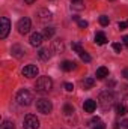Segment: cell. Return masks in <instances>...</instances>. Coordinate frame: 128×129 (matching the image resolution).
I'll return each instance as SVG.
<instances>
[{
    "instance_id": "1",
    "label": "cell",
    "mask_w": 128,
    "mask_h": 129,
    "mask_svg": "<svg viewBox=\"0 0 128 129\" xmlns=\"http://www.w3.org/2000/svg\"><path fill=\"white\" fill-rule=\"evenodd\" d=\"M113 102H115V96H113V93H112V92L104 90V92H101V93H99L98 104H99V107H101L104 111L110 110V107L113 105Z\"/></svg>"
},
{
    "instance_id": "2",
    "label": "cell",
    "mask_w": 128,
    "mask_h": 129,
    "mask_svg": "<svg viewBox=\"0 0 128 129\" xmlns=\"http://www.w3.org/2000/svg\"><path fill=\"white\" fill-rule=\"evenodd\" d=\"M53 87V81L50 77H39L36 80V84H35V89L38 93H48Z\"/></svg>"
},
{
    "instance_id": "3",
    "label": "cell",
    "mask_w": 128,
    "mask_h": 129,
    "mask_svg": "<svg viewBox=\"0 0 128 129\" xmlns=\"http://www.w3.org/2000/svg\"><path fill=\"white\" fill-rule=\"evenodd\" d=\"M15 101H17L18 105H21V107H29V105L32 104V101H33V96L27 89H21V90L17 93Z\"/></svg>"
},
{
    "instance_id": "4",
    "label": "cell",
    "mask_w": 128,
    "mask_h": 129,
    "mask_svg": "<svg viewBox=\"0 0 128 129\" xmlns=\"http://www.w3.org/2000/svg\"><path fill=\"white\" fill-rule=\"evenodd\" d=\"M36 110H38L39 113H42V114H50L51 110H53V104H51V101H48V99H45V98L38 99V101H36Z\"/></svg>"
},
{
    "instance_id": "5",
    "label": "cell",
    "mask_w": 128,
    "mask_h": 129,
    "mask_svg": "<svg viewBox=\"0 0 128 129\" xmlns=\"http://www.w3.org/2000/svg\"><path fill=\"white\" fill-rule=\"evenodd\" d=\"M23 126H24V129H38L39 128V120H38L36 116H33V114H27V116L24 117Z\"/></svg>"
},
{
    "instance_id": "6",
    "label": "cell",
    "mask_w": 128,
    "mask_h": 129,
    "mask_svg": "<svg viewBox=\"0 0 128 129\" xmlns=\"http://www.w3.org/2000/svg\"><path fill=\"white\" fill-rule=\"evenodd\" d=\"M30 27H32V23H30V18H27V17H24V18H21V20H18V24H17V29H18V32L21 33V35H26V33H29V30H30Z\"/></svg>"
},
{
    "instance_id": "7",
    "label": "cell",
    "mask_w": 128,
    "mask_h": 129,
    "mask_svg": "<svg viewBox=\"0 0 128 129\" xmlns=\"http://www.w3.org/2000/svg\"><path fill=\"white\" fill-rule=\"evenodd\" d=\"M11 30V21L8 17H2L0 18V38L5 39L8 36V33Z\"/></svg>"
},
{
    "instance_id": "8",
    "label": "cell",
    "mask_w": 128,
    "mask_h": 129,
    "mask_svg": "<svg viewBox=\"0 0 128 129\" xmlns=\"http://www.w3.org/2000/svg\"><path fill=\"white\" fill-rule=\"evenodd\" d=\"M38 72H39V69H38V66H35V64H27V66L23 68V75L27 77V78H35V77H38Z\"/></svg>"
},
{
    "instance_id": "9",
    "label": "cell",
    "mask_w": 128,
    "mask_h": 129,
    "mask_svg": "<svg viewBox=\"0 0 128 129\" xmlns=\"http://www.w3.org/2000/svg\"><path fill=\"white\" fill-rule=\"evenodd\" d=\"M83 110H84V113H94L96 110V102L94 99H88V101H84V104H83Z\"/></svg>"
},
{
    "instance_id": "10",
    "label": "cell",
    "mask_w": 128,
    "mask_h": 129,
    "mask_svg": "<svg viewBox=\"0 0 128 129\" xmlns=\"http://www.w3.org/2000/svg\"><path fill=\"white\" fill-rule=\"evenodd\" d=\"M38 17H39V21H42V23L50 21V20L53 18L51 12H50V11H47V9H39V11H38Z\"/></svg>"
},
{
    "instance_id": "11",
    "label": "cell",
    "mask_w": 128,
    "mask_h": 129,
    "mask_svg": "<svg viewBox=\"0 0 128 129\" xmlns=\"http://www.w3.org/2000/svg\"><path fill=\"white\" fill-rule=\"evenodd\" d=\"M42 41H44V35H41V33H33L30 36V45L32 47H39L42 44Z\"/></svg>"
},
{
    "instance_id": "12",
    "label": "cell",
    "mask_w": 128,
    "mask_h": 129,
    "mask_svg": "<svg viewBox=\"0 0 128 129\" xmlns=\"http://www.w3.org/2000/svg\"><path fill=\"white\" fill-rule=\"evenodd\" d=\"M38 57H39V60L47 62V60H50L51 53H50V50H48V48H41V50L38 51Z\"/></svg>"
},
{
    "instance_id": "13",
    "label": "cell",
    "mask_w": 128,
    "mask_h": 129,
    "mask_svg": "<svg viewBox=\"0 0 128 129\" xmlns=\"http://www.w3.org/2000/svg\"><path fill=\"white\" fill-rule=\"evenodd\" d=\"M53 50L56 53H63L65 51V44L62 39H54L53 41Z\"/></svg>"
},
{
    "instance_id": "14",
    "label": "cell",
    "mask_w": 128,
    "mask_h": 129,
    "mask_svg": "<svg viewBox=\"0 0 128 129\" xmlns=\"http://www.w3.org/2000/svg\"><path fill=\"white\" fill-rule=\"evenodd\" d=\"M24 54H26V51H24L23 47H20V45H14L12 47V56H15L17 59H21Z\"/></svg>"
},
{
    "instance_id": "15",
    "label": "cell",
    "mask_w": 128,
    "mask_h": 129,
    "mask_svg": "<svg viewBox=\"0 0 128 129\" xmlns=\"http://www.w3.org/2000/svg\"><path fill=\"white\" fill-rule=\"evenodd\" d=\"M75 62H71V60H65V62H62V64H60V68L63 69L65 72H69V71H72V69H75Z\"/></svg>"
},
{
    "instance_id": "16",
    "label": "cell",
    "mask_w": 128,
    "mask_h": 129,
    "mask_svg": "<svg viewBox=\"0 0 128 129\" xmlns=\"http://www.w3.org/2000/svg\"><path fill=\"white\" fill-rule=\"evenodd\" d=\"M105 77H109V69H107L105 66H99V68L96 69V78L102 80V78H105Z\"/></svg>"
},
{
    "instance_id": "17",
    "label": "cell",
    "mask_w": 128,
    "mask_h": 129,
    "mask_svg": "<svg viewBox=\"0 0 128 129\" xmlns=\"http://www.w3.org/2000/svg\"><path fill=\"white\" fill-rule=\"evenodd\" d=\"M95 42L98 44V45H104V44L107 42V36H105L102 32H98L95 35Z\"/></svg>"
},
{
    "instance_id": "18",
    "label": "cell",
    "mask_w": 128,
    "mask_h": 129,
    "mask_svg": "<svg viewBox=\"0 0 128 129\" xmlns=\"http://www.w3.org/2000/svg\"><path fill=\"white\" fill-rule=\"evenodd\" d=\"M95 86V78H86L84 81H83V87H84V90H91L92 87Z\"/></svg>"
},
{
    "instance_id": "19",
    "label": "cell",
    "mask_w": 128,
    "mask_h": 129,
    "mask_svg": "<svg viewBox=\"0 0 128 129\" xmlns=\"http://www.w3.org/2000/svg\"><path fill=\"white\" fill-rule=\"evenodd\" d=\"M127 107H125V104H118L116 105V114L118 116H125L127 114Z\"/></svg>"
},
{
    "instance_id": "20",
    "label": "cell",
    "mask_w": 128,
    "mask_h": 129,
    "mask_svg": "<svg viewBox=\"0 0 128 129\" xmlns=\"http://www.w3.org/2000/svg\"><path fill=\"white\" fill-rule=\"evenodd\" d=\"M71 47H72V50H74V51H75V53H77V54H81V53H83V51H84V50H83V47H81V44H80V42H72V44H71Z\"/></svg>"
},
{
    "instance_id": "21",
    "label": "cell",
    "mask_w": 128,
    "mask_h": 129,
    "mask_svg": "<svg viewBox=\"0 0 128 129\" xmlns=\"http://www.w3.org/2000/svg\"><path fill=\"white\" fill-rule=\"evenodd\" d=\"M63 114L65 116H71V114H74V107H72L71 104H65L63 105Z\"/></svg>"
},
{
    "instance_id": "22",
    "label": "cell",
    "mask_w": 128,
    "mask_h": 129,
    "mask_svg": "<svg viewBox=\"0 0 128 129\" xmlns=\"http://www.w3.org/2000/svg\"><path fill=\"white\" fill-rule=\"evenodd\" d=\"M54 32H56L54 27H45V29H44V38H48V39L53 38V36H54Z\"/></svg>"
},
{
    "instance_id": "23",
    "label": "cell",
    "mask_w": 128,
    "mask_h": 129,
    "mask_svg": "<svg viewBox=\"0 0 128 129\" xmlns=\"http://www.w3.org/2000/svg\"><path fill=\"white\" fill-rule=\"evenodd\" d=\"M0 129H15V125H14L12 122H9V120H5V122L2 123Z\"/></svg>"
},
{
    "instance_id": "24",
    "label": "cell",
    "mask_w": 128,
    "mask_h": 129,
    "mask_svg": "<svg viewBox=\"0 0 128 129\" xmlns=\"http://www.w3.org/2000/svg\"><path fill=\"white\" fill-rule=\"evenodd\" d=\"M109 23H110V20H109V17H105V15H101V17H99V24H101L102 27H105V26H109Z\"/></svg>"
},
{
    "instance_id": "25",
    "label": "cell",
    "mask_w": 128,
    "mask_h": 129,
    "mask_svg": "<svg viewBox=\"0 0 128 129\" xmlns=\"http://www.w3.org/2000/svg\"><path fill=\"white\" fill-rule=\"evenodd\" d=\"M78 56H80V59H81L83 62H86V63H89V62L92 60V57H91L86 51H83V53H81V54H78Z\"/></svg>"
},
{
    "instance_id": "26",
    "label": "cell",
    "mask_w": 128,
    "mask_h": 129,
    "mask_svg": "<svg viewBox=\"0 0 128 129\" xmlns=\"http://www.w3.org/2000/svg\"><path fill=\"white\" fill-rule=\"evenodd\" d=\"M112 48H113L116 53H121V51H122V44H119V42H113V44H112Z\"/></svg>"
},
{
    "instance_id": "27",
    "label": "cell",
    "mask_w": 128,
    "mask_h": 129,
    "mask_svg": "<svg viewBox=\"0 0 128 129\" xmlns=\"http://www.w3.org/2000/svg\"><path fill=\"white\" fill-rule=\"evenodd\" d=\"M118 27H119V30H127L128 29V21H121V23L118 24Z\"/></svg>"
},
{
    "instance_id": "28",
    "label": "cell",
    "mask_w": 128,
    "mask_h": 129,
    "mask_svg": "<svg viewBox=\"0 0 128 129\" xmlns=\"http://www.w3.org/2000/svg\"><path fill=\"white\" fill-rule=\"evenodd\" d=\"M78 23V27L80 29H86L88 27V21H84V20H80V21H77Z\"/></svg>"
},
{
    "instance_id": "29",
    "label": "cell",
    "mask_w": 128,
    "mask_h": 129,
    "mask_svg": "<svg viewBox=\"0 0 128 129\" xmlns=\"http://www.w3.org/2000/svg\"><path fill=\"white\" fill-rule=\"evenodd\" d=\"M65 90H66V92H72V90H74V84H71V83H65Z\"/></svg>"
},
{
    "instance_id": "30",
    "label": "cell",
    "mask_w": 128,
    "mask_h": 129,
    "mask_svg": "<svg viewBox=\"0 0 128 129\" xmlns=\"http://www.w3.org/2000/svg\"><path fill=\"white\" fill-rule=\"evenodd\" d=\"M94 129H105V126H104V123H101V122H99L98 125H95V128H94Z\"/></svg>"
},
{
    "instance_id": "31",
    "label": "cell",
    "mask_w": 128,
    "mask_h": 129,
    "mask_svg": "<svg viewBox=\"0 0 128 129\" xmlns=\"http://www.w3.org/2000/svg\"><path fill=\"white\" fill-rule=\"evenodd\" d=\"M122 42H124V45H125V47H128V36H127V35L122 38Z\"/></svg>"
},
{
    "instance_id": "32",
    "label": "cell",
    "mask_w": 128,
    "mask_h": 129,
    "mask_svg": "<svg viewBox=\"0 0 128 129\" xmlns=\"http://www.w3.org/2000/svg\"><path fill=\"white\" fill-rule=\"evenodd\" d=\"M121 125H122V128L128 129V119H125V120H124V122H122V123H121Z\"/></svg>"
},
{
    "instance_id": "33",
    "label": "cell",
    "mask_w": 128,
    "mask_h": 129,
    "mask_svg": "<svg viewBox=\"0 0 128 129\" xmlns=\"http://www.w3.org/2000/svg\"><path fill=\"white\" fill-rule=\"evenodd\" d=\"M122 75H124V77H125V78L128 80V68H125V69L122 71Z\"/></svg>"
},
{
    "instance_id": "34",
    "label": "cell",
    "mask_w": 128,
    "mask_h": 129,
    "mask_svg": "<svg viewBox=\"0 0 128 129\" xmlns=\"http://www.w3.org/2000/svg\"><path fill=\"white\" fill-rule=\"evenodd\" d=\"M124 104H125V107H127V110H128V95L125 96V101H124Z\"/></svg>"
},
{
    "instance_id": "35",
    "label": "cell",
    "mask_w": 128,
    "mask_h": 129,
    "mask_svg": "<svg viewBox=\"0 0 128 129\" xmlns=\"http://www.w3.org/2000/svg\"><path fill=\"white\" fill-rule=\"evenodd\" d=\"M24 2H26L27 5H32V3H35V2H36V0H24Z\"/></svg>"
},
{
    "instance_id": "36",
    "label": "cell",
    "mask_w": 128,
    "mask_h": 129,
    "mask_svg": "<svg viewBox=\"0 0 128 129\" xmlns=\"http://www.w3.org/2000/svg\"><path fill=\"white\" fill-rule=\"evenodd\" d=\"M81 0H72V3H80Z\"/></svg>"
},
{
    "instance_id": "37",
    "label": "cell",
    "mask_w": 128,
    "mask_h": 129,
    "mask_svg": "<svg viewBox=\"0 0 128 129\" xmlns=\"http://www.w3.org/2000/svg\"><path fill=\"white\" fill-rule=\"evenodd\" d=\"M112 2H113V0H112Z\"/></svg>"
}]
</instances>
